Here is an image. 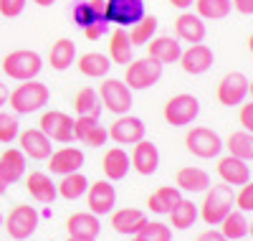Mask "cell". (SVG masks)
I'll return each mask as SVG.
<instances>
[{
  "label": "cell",
  "mask_w": 253,
  "mask_h": 241,
  "mask_svg": "<svg viewBox=\"0 0 253 241\" xmlns=\"http://www.w3.org/2000/svg\"><path fill=\"white\" fill-rule=\"evenodd\" d=\"M230 10H233L230 0H198L195 3V13L203 20H223L230 15Z\"/></svg>",
  "instance_id": "cell-38"
},
{
  "label": "cell",
  "mask_w": 253,
  "mask_h": 241,
  "mask_svg": "<svg viewBox=\"0 0 253 241\" xmlns=\"http://www.w3.org/2000/svg\"><path fill=\"white\" fill-rule=\"evenodd\" d=\"M28 0H0V15L3 18H18L26 10Z\"/></svg>",
  "instance_id": "cell-43"
},
{
  "label": "cell",
  "mask_w": 253,
  "mask_h": 241,
  "mask_svg": "<svg viewBox=\"0 0 253 241\" xmlns=\"http://www.w3.org/2000/svg\"><path fill=\"white\" fill-rule=\"evenodd\" d=\"M71 20L79 28H89L104 20V0H84L71 8Z\"/></svg>",
  "instance_id": "cell-29"
},
{
  "label": "cell",
  "mask_w": 253,
  "mask_h": 241,
  "mask_svg": "<svg viewBox=\"0 0 253 241\" xmlns=\"http://www.w3.org/2000/svg\"><path fill=\"white\" fill-rule=\"evenodd\" d=\"M74 137L81 145H89V147H101L107 145L109 132L96 117H76L74 120Z\"/></svg>",
  "instance_id": "cell-14"
},
{
  "label": "cell",
  "mask_w": 253,
  "mask_h": 241,
  "mask_svg": "<svg viewBox=\"0 0 253 241\" xmlns=\"http://www.w3.org/2000/svg\"><path fill=\"white\" fill-rule=\"evenodd\" d=\"M248 234H251V236H253V224H248Z\"/></svg>",
  "instance_id": "cell-55"
},
{
  "label": "cell",
  "mask_w": 253,
  "mask_h": 241,
  "mask_svg": "<svg viewBox=\"0 0 253 241\" xmlns=\"http://www.w3.org/2000/svg\"><path fill=\"white\" fill-rule=\"evenodd\" d=\"M66 229H69V236L74 239H96L101 234V221L91 211H79L69 216Z\"/></svg>",
  "instance_id": "cell-19"
},
{
  "label": "cell",
  "mask_w": 253,
  "mask_h": 241,
  "mask_svg": "<svg viewBox=\"0 0 253 241\" xmlns=\"http://www.w3.org/2000/svg\"><path fill=\"white\" fill-rule=\"evenodd\" d=\"M74 109L79 117H101L104 112V104L99 99V92L91 89V86H84V89H79L76 99H74Z\"/></svg>",
  "instance_id": "cell-32"
},
{
  "label": "cell",
  "mask_w": 253,
  "mask_h": 241,
  "mask_svg": "<svg viewBox=\"0 0 253 241\" xmlns=\"http://www.w3.org/2000/svg\"><path fill=\"white\" fill-rule=\"evenodd\" d=\"M76 61V43L71 38H58L51 51H48V63H51V69L56 71H66L71 63Z\"/></svg>",
  "instance_id": "cell-31"
},
{
  "label": "cell",
  "mask_w": 253,
  "mask_h": 241,
  "mask_svg": "<svg viewBox=\"0 0 253 241\" xmlns=\"http://www.w3.org/2000/svg\"><path fill=\"white\" fill-rule=\"evenodd\" d=\"M20 135V122L15 115L10 112H0V142L3 145H10L13 140H18Z\"/></svg>",
  "instance_id": "cell-41"
},
{
  "label": "cell",
  "mask_w": 253,
  "mask_h": 241,
  "mask_svg": "<svg viewBox=\"0 0 253 241\" xmlns=\"http://www.w3.org/2000/svg\"><path fill=\"white\" fill-rule=\"evenodd\" d=\"M5 190H8V183H5L3 178H0V195H5Z\"/></svg>",
  "instance_id": "cell-51"
},
{
  "label": "cell",
  "mask_w": 253,
  "mask_h": 241,
  "mask_svg": "<svg viewBox=\"0 0 253 241\" xmlns=\"http://www.w3.org/2000/svg\"><path fill=\"white\" fill-rule=\"evenodd\" d=\"M243 129H248V132H253V102L248 104H241V115H238Z\"/></svg>",
  "instance_id": "cell-45"
},
{
  "label": "cell",
  "mask_w": 253,
  "mask_h": 241,
  "mask_svg": "<svg viewBox=\"0 0 253 241\" xmlns=\"http://www.w3.org/2000/svg\"><path fill=\"white\" fill-rule=\"evenodd\" d=\"M170 221H172V229H180V231H185V229H190L195 221H198V206L190 201V198H180L172 208H170Z\"/></svg>",
  "instance_id": "cell-35"
},
{
  "label": "cell",
  "mask_w": 253,
  "mask_h": 241,
  "mask_svg": "<svg viewBox=\"0 0 253 241\" xmlns=\"http://www.w3.org/2000/svg\"><path fill=\"white\" fill-rule=\"evenodd\" d=\"M147 49H150V56L165 66V63H177V59L182 54V43L172 36H157L147 43Z\"/></svg>",
  "instance_id": "cell-26"
},
{
  "label": "cell",
  "mask_w": 253,
  "mask_h": 241,
  "mask_svg": "<svg viewBox=\"0 0 253 241\" xmlns=\"http://www.w3.org/2000/svg\"><path fill=\"white\" fill-rule=\"evenodd\" d=\"M241 241H243V239H241Z\"/></svg>",
  "instance_id": "cell-59"
},
{
  "label": "cell",
  "mask_w": 253,
  "mask_h": 241,
  "mask_svg": "<svg viewBox=\"0 0 253 241\" xmlns=\"http://www.w3.org/2000/svg\"><path fill=\"white\" fill-rule=\"evenodd\" d=\"M218 175L223 178L225 185H246L251 181V168L241 158L225 155V158L218 160Z\"/></svg>",
  "instance_id": "cell-22"
},
{
  "label": "cell",
  "mask_w": 253,
  "mask_h": 241,
  "mask_svg": "<svg viewBox=\"0 0 253 241\" xmlns=\"http://www.w3.org/2000/svg\"><path fill=\"white\" fill-rule=\"evenodd\" d=\"M228 147V155L241 158V160H253V132L248 129H236V132L228 135V142L223 145Z\"/></svg>",
  "instance_id": "cell-34"
},
{
  "label": "cell",
  "mask_w": 253,
  "mask_h": 241,
  "mask_svg": "<svg viewBox=\"0 0 253 241\" xmlns=\"http://www.w3.org/2000/svg\"><path fill=\"white\" fill-rule=\"evenodd\" d=\"M13 241H18V239H13ZM23 241H26V239H23Z\"/></svg>",
  "instance_id": "cell-58"
},
{
  "label": "cell",
  "mask_w": 253,
  "mask_h": 241,
  "mask_svg": "<svg viewBox=\"0 0 253 241\" xmlns=\"http://www.w3.org/2000/svg\"><path fill=\"white\" fill-rule=\"evenodd\" d=\"M107 31H109V23H107V20H99V23L84 28V36H86L89 41H96V38H101V36H107Z\"/></svg>",
  "instance_id": "cell-44"
},
{
  "label": "cell",
  "mask_w": 253,
  "mask_h": 241,
  "mask_svg": "<svg viewBox=\"0 0 253 241\" xmlns=\"http://www.w3.org/2000/svg\"><path fill=\"white\" fill-rule=\"evenodd\" d=\"M233 203H236V193L230 185H210L205 190V198H203L200 208H198V216L208 226H218L233 211Z\"/></svg>",
  "instance_id": "cell-2"
},
{
  "label": "cell",
  "mask_w": 253,
  "mask_h": 241,
  "mask_svg": "<svg viewBox=\"0 0 253 241\" xmlns=\"http://www.w3.org/2000/svg\"><path fill=\"white\" fill-rule=\"evenodd\" d=\"M28 158L20 152V147H8L3 150V155H0V178H3L8 185L18 183L20 178L26 175V163Z\"/></svg>",
  "instance_id": "cell-18"
},
{
  "label": "cell",
  "mask_w": 253,
  "mask_h": 241,
  "mask_svg": "<svg viewBox=\"0 0 253 241\" xmlns=\"http://www.w3.org/2000/svg\"><path fill=\"white\" fill-rule=\"evenodd\" d=\"M248 76L243 71H230L218 84V102L225 107H238L248 97Z\"/></svg>",
  "instance_id": "cell-12"
},
{
  "label": "cell",
  "mask_w": 253,
  "mask_h": 241,
  "mask_svg": "<svg viewBox=\"0 0 253 241\" xmlns=\"http://www.w3.org/2000/svg\"><path fill=\"white\" fill-rule=\"evenodd\" d=\"M134 59V46L129 41V33H126V28H114L112 38H109V61L114 63H122V66H126Z\"/></svg>",
  "instance_id": "cell-30"
},
{
  "label": "cell",
  "mask_w": 253,
  "mask_h": 241,
  "mask_svg": "<svg viewBox=\"0 0 253 241\" xmlns=\"http://www.w3.org/2000/svg\"><path fill=\"white\" fill-rule=\"evenodd\" d=\"M157 26H160V23H157V18H155V15H144L139 23H134L132 31H126V33H129L132 46H147V43L155 38Z\"/></svg>",
  "instance_id": "cell-39"
},
{
  "label": "cell",
  "mask_w": 253,
  "mask_h": 241,
  "mask_svg": "<svg viewBox=\"0 0 253 241\" xmlns=\"http://www.w3.org/2000/svg\"><path fill=\"white\" fill-rule=\"evenodd\" d=\"M48 160H51V173L69 175V173L81 170V165H84V150H79V147H61V150L51 152Z\"/></svg>",
  "instance_id": "cell-25"
},
{
  "label": "cell",
  "mask_w": 253,
  "mask_h": 241,
  "mask_svg": "<svg viewBox=\"0 0 253 241\" xmlns=\"http://www.w3.org/2000/svg\"><path fill=\"white\" fill-rule=\"evenodd\" d=\"M147 15L144 0H104V20L119 28L134 26Z\"/></svg>",
  "instance_id": "cell-5"
},
{
  "label": "cell",
  "mask_w": 253,
  "mask_h": 241,
  "mask_svg": "<svg viewBox=\"0 0 253 241\" xmlns=\"http://www.w3.org/2000/svg\"><path fill=\"white\" fill-rule=\"evenodd\" d=\"M26 190L31 193V198L36 203H53L56 201V183L51 181V175L41 173V170H33L28 178H26Z\"/></svg>",
  "instance_id": "cell-23"
},
{
  "label": "cell",
  "mask_w": 253,
  "mask_h": 241,
  "mask_svg": "<svg viewBox=\"0 0 253 241\" xmlns=\"http://www.w3.org/2000/svg\"><path fill=\"white\" fill-rule=\"evenodd\" d=\"M76 66L84 76H89V79H104L109 74L112 69V61L107 54H99V51H89V54H81L79 61H76Z\"/></svg>",
  "instance_id": "cell-28"
},
{
  "label": "cell",
  "mask_w": 253,
  "mask_h": 241,
  "mask_svg": "<svg viewBox=\"0 0 253 241\" xmlns=\"http://www.w3.org/2000/svg\"><path fill=\"white\" fill-rule=\"evenodd\" d=\"M33 3H36V5H41V8H51V5L56 3V0H33Z\"/></svg>",
  "instance_id": "cell-50"
},
{
  "label": "cell",
  "mask_w": 253,
  "mask_h": 241,
  "mask_svg": "<svg viewBox=\"0 0 253 241\" xmlns=\"http://www.w3.org/2000/svg\"><path fill=\"white\" fill-rule=\"evenodd\" d=\"M41 69H43V59H41L38 51H31V49H15L3 59L5 76L15 81H31L41 74Z\"/></svg>",
  "instance_id": "cell-3"
},
{
  "label": "cell",
  "mask_w": 253,
  "mask_h": 241,
  "mask_svg": "<svg viewBox=\"0 0 253 241\" xmlns=\"http://www.w3.org/2000/svg\"><path fill=\"white\" fill-rule=\"evenodd\" d=\"M8 94H10V89H8V86H5L3 81H0V109H3V107L8 104Z\"/></svg>",
  "instance_id": "cell-48"
},
{
  "label": "cell",
  "mask_w": 253,
  "mask_h": 241,
  "mask_svg": "<svg viewBox=\"0 0 253 241\" xmlns=\"http://www.w3.org/2000/svg\"><path fill=\"white\" fill-rule=\"evenodd\" d=\"M147 224V213L139 208H119L112 213V229L122 236H134Z\"/></svg>",
  "instance_id": "cell-24"
},
{
  "label": "cell",
  "mask_w": 253,
  "mask_h": 241,
  "mask_svg": "<svg viewBox=\"0 0 253 241\" xmlns=\"http://www.w3.org/2000/svg\"><path fill=\"white\" fill-rule=\"evenodd\" d=\"M18 142H20V152L31 160H48V155L53 152V145L51 140L41 132V129H23L18 135Z\"/></svg>",
  "instance_id": "cell-16"
},
{
  "label": "cell",
  "mask_w": 253,
  "mask_h": 241,
  "mask_svg": "<svg viewBox=\"0 0 253 241\" xmlns=\"http://www.w3.org/2000/svg\"><path fill=\"white\" fill-rule=\"evenodd\" d=\"M86 188H89V181H86V175L84 173H69V175H63V181L56 185V190H58V195H63L66 201H76V198H81L84 193H86Z\"/></svg>",
  "instance_id": "cell-37"
},
{
  "label": "cell",
  "mask_w": 253,
  "mask_h": 241,
  "mask_svg": "<svg viewBox=\"0 0 253 241\" xmlns=\"http://www.w3.org/2000/svg\"><path fill=\"white\" fill-rule=\"evenodd\" d=\"M195 241H228L220 231H215V229H208V231H203Z\"/></svg>",
  "instance_id": "cell-47"
},
{
  "label": "cell",
  "mask_w": 253,
  "mask_h": 241,
  "mask_svg": "<svg viewBox=\"0 0 253 241\" xmlns=\"http://www.w3.org/2000/svg\"><path fill=\"white\" fill-rule=\"evenodd\" d=\"M66 241H96V239H74V236H69Z\"/></svg>",
  "instance_id": "cell-52"
},
{
  "label": "cell",
  "mask_w": 253,
  "mask_h": 241,
  "mask_svg": "<svg viewBox=\"0 0 253 241\" xmlns=\"http://www.w3.org/2000/svg\"><path fill=\"white\" fill-rule=\"evenodd\" d=\"M134 236L142 241H172V229L162 221H147Z\"/></svg>",
  "instance_id": "cell-40"
},
{
  "label": "cell",
  "mask_w": 253,
  "mask_h": 241,
  "mask_svg": "<svg viewBox=\"0 0 253 241\" xmlns=\"http://www.w3.org/2000/svg\"><path fill=\"white\" fill-rule=\"evenodd\" d=\"M107 132L119 145H137L139 140H144V122L132 115H119L117 122H112Z\"/></svg>",
  "instance_id": "cell-13"
},
{
  "label": "cell",
  "mask_w": 253,
  "mask_h": 241,
  "mask_svg": "<svg viewBox=\"0 0 253 241\" xmlns=\"http://www.w3.org/2000/svg\"><path fill=\"white\" fill-rule=\"evenodd\" d=\"M41 132H43L51 142H71L74 140V120L66 112H58V109H51V112H43L38 122Z\"/></svg>",
  "instance_id": "cell-11"
},
{
  "label": "cell",
  "mask_w": 253,
  "mask_h": 241,
  "mask_svg": "<svg viewBox=\"0 0 253 241\" xmlns=\"http://www.w3.org/2000/svg\"><path fill=\"white\" fill-rule=\"evenodd\" d=\"M233 3V8L243 15H253V0H230Z\"/></svg>",
  "instance_id": "cell-46"
},
{
  "label": "cell",
  "mask_w": 253,
  "mask_h": 241,
  "mask_svg": "<svg viewBox=\"0 0 253 241\" xmlns=\"http://www.w3.org/2000/svg\"><path fill=\"white\" fill-rule=\"evenodd\" d=\"M248 94L253 97V81H248Z\"/></svg>",
  "instance_id": "cell-54"
},
{
  "label": "cell",
  "mask_w": 253,
  "mask_h": 241,
  "mask_svg": "<svg viewBox=\"0 0 253 241\" xmlns=\"http://www.w3.org/2000/svg\"><path fill=\"white\" fill-rule=\"evenodd\" d=\"M38 229V211L28 203H20L15 206L8 218H5V231L10 234V239H18V241H23L28 236H33Z\"/></svg>",
  "instance_id": "cell-9"
},
{
  "label": "cell",
  "mask_w": 253,
  "mask_h": 241,
  "mask_svg": "<svg viewBox=\"0 0 253 241\" xmlns=\"http://www.w3.org/2000/svg\"><path fill=\"white\" fill-rule=\"evenodd\" d=\"M185 145H187V150L193 152L195 158H203V160L218 158L220 150H223L220 135L215 132V129H210V127H193L185 135Z\"/></svg>",
  "instance_id": "cell-7"
},
{
  "label": "cell",
  "mask_w": 253,
  "mask_h": 241,
  "mask_svg": "<svg viewBox=\"0 0 253 241\" xmlns=\"http://www.w3.org/2000/svg\"><path fill=\"white\" fill-rule=\"evenodd\" d=\"M8 102H10L15 115H31V112L43 109L51 102V89H48L43 81L31 79V81L18 84L15 89L8 94Z\"/></svg>",
  "instance_id": "cell-1"
},
{
  "label": "cell",
  "mask_w": 253,
  "mask_h": 241,
  "mask_svg": "<svg viewBox=\"0 0 253 241\" xmlns=\"http://www.w3.org/2000/svg\"><path fill=\"white\" fill-rule=\"evenodd\" d=\"M175 33H177V41H185V43H203L205 41V20L198 15V13H180L177 20H175Z\"/></svg>",
  "instance_id": "cell-17"
},
{
  "label": "cell",
  "mask_w": 253,
  "mask_h": 241,
  "mask_svg": "<svg viewBox=\"0 0 253 241\" xmlns=\"http://www.w3.org/2000/svg\"><path fill=\"white\" fill-rule=\"evenodd\" d=\"M96 92L104 109H109L114 115H126L132 109V89L122 79H104V84Z\"/></svg>",
  "instance_id": "cell-8"
},
{
  "label": "cell",
  "mask_w": 253,
  "mask_h": 241,
  "mask_svg": "<svg viewBox=\"0 0 253 241\" xmlns=\"http://www.w3.org/2000/svg\"><path fill=\"white\" fill-rule=\"evenodd\" d=\"M177 63L182 66L185 74L190 76H200L205 71L213 69V63H215V54L210 46H205V43H193L190 49H185L177 59Z\"/></svg>",
  "instance_id": "cell-10"
},
{
  "label": "cell",
  "mask_w": 253,
  "mask_h": 241,
  "mask_svg": "<svg viewBox=\"0 0 253 241\" xmlns=\"http://www.w3.org/2000/svg\"><path fill=\"white\" fill-rule=\"evenodd\" d=\"M0 224H3V213H0Z\"/></svg>",
  "instance_id": "cell-57"
},
{
  "label": "cell",
  "mask_w": 253,
  "mask_h": 241,
  "mask_svg": "<svg viewBox=\"0 0 253 241\" xmlns=\"http://www.w3.org/2000/svg\"><path fill=\"white\" fill-rule=\"evenodd\" d=\"M218 226H220V234L228 241H241V239L248 236V221H246V213L243 211H230Z\"/></svg>",
  "instance_id": "cell-36"
},
{
  "label": "cell",
  "mask_w": 253,
  "mask_h": 241,
  "mask_svg": "<svg viewBox=\"0 0 253 241\" xmlns=\"http://www.w3.org/2000/svg\"><path fill=\"white\" fill-rule=\"evenodd\" d=\"M236 206L243 213L253 211V181H248L246 185H241V190L236 193Z\"/></svg>",
  "instance_id": "cell-42"
},
{
  "label": "cell",
  "mask_w": 253,
  "mask_h": 241,
  "mask_svg": "<svg viewBox=\"0 0 253 241\" xmlns=\"http://www.w3.org/2000/svg\"><path fill=\"white\" fill-rule=\"evenodd\" d=\"M200 115V102L193 94H175L165 104V122L172 127H190Z\"/></svg>",
  "instance_id": "cell-6"
},
{
  "label": "cell",
  "mask_w": 253,
  "mask_h": 241,
  "mask_svg": "<svg viewBox=\"0 0 253 241\" xmlns=\"http://www.w3.org/2000/svg\"><path fill=\"white\" fill-rule=\"evenodd\" d=\"M162 79V63H157L152 56H144V59H132L124 69V84L129 86L132 92H142V89H150L157 81Z\"/></svg>",
  "instance_id": "cell-4"
},
{
  "label": "cell",
  "mask_w": 253,
  "mask_h": 241,
  "mask_svg": "<svg viewBox=\"0 0 253 241\" xmlns=\"http://www.w3.org/2000/svg\"><path fill=\"white\" fill-rule=\"evenodd\" d=\"M248 49H251V54H253V33H251V38H248Z\"/></svg>",
  "instance_id": "cell-53"
},
{
  "label": "cell",
  "mask_w": 253,
  "mask_h": 241,
  "mask_svg": "<svg viewBox=\"0 0 253 241\" xmlns=\"http://www.w3.org/2000/svg\"><path fill=\"white\" fill-rule=\"evenodd\" d=\"M170 3H172L175 8H180V10H185V8H190V5H193V0H170Z\"/></svg>",
  "instance_id": "cell-49"
},
{
  "label": "cell",
  "mask_w": 253,
  "mask_h": 241,
  "mask_svg": "<svg viewBox=\"0 0 253 241\" xmlns=\"http://www.w3.org/2000/svg\"><path fill=\"white\" fill-rule=\"evenodd\" d=\"M132 168L139 173V175H152L157 173V165H160V152H157V145L150 142V140H139L134 145V152H132Z\"/></svg>",
  "instance_id": "cell-20"
},
{
  "label": "cell",
  "mask_w": 253,
  "mask_h": 241,
  "mask_svg": "<svg viewBox=\"0 0 253 241\" xmlns=\"http://www.w3.org/2000/svg\"><path fill=\"white\" fill-rule=\"evenodd\" d=\"M86 198H89V208L94 216H107L117 206V190L112 181H96L91 183V188H86Z\"/></svg>",
  "instance_id": "cell-15"
},
{
  "label": "cell",
  "mask_w": 253,
  "mask_h": 241,
  "mask_svg": "<svg viewBox=\"0 0 253 241\" xmlns=\"http://www.w3.org/2000/svg\"><path fill=\"white\" fill-rule=\"evenodd\" d=\"M129 241H142V239H137V236H134V239H129Z\"/></svg>",
  "instance_id": "cell-56"
},
{
  "label": "cell",
  "mask_w": 253,
  "mask_h": 241,
  "mask_svg": "<svg viewBox=\"0 0 253 241\" xmlns=\"http://www.w3.org/2000/svg\"><path fill=\"white\" fill-rule=\"evenodd\" d=\"M101 168H104L107 181L117 183V181H124L126 178V173H129V168H132V160H129V155H126L122 147H112V150L104 152Z\"/></svg>",
  "instance_id": "cell-27"
},
{
  "label": "cell",
  "mask_w": 253,
  "mask_h": 241,
  "mask_svg": "<svg viewBox=\"0 0 253 241\" xmlns=\"http://www.w3.org/2000/svg\"><path fill=\"white\" fill-rule=\"evenodd\" d=\"M180 198H182V190H180L177 185H162L160 190H155L150 198H147V206H150L152 213L165 216V213H170V208H172Z\"/></svg>",
  "instance_id": "cell-33"
},
{
  "label": "cell",
  "mask_w": 253,
  "mask_h": 241,
  "mask_svg": "<svg viewBox=\"0 0 253 241\" xmlns=\"http://www.w3.org/2000/svg\"><path fill=\"white\" fill-rule=\"evenodd\" d=\"M175 185L182 190V193H205L210 188V175L208 170L203 168H195V165H185L177 170L175 175Z\"/></svg>",
  "instance_id": "cell-21"
}]
</instances>
